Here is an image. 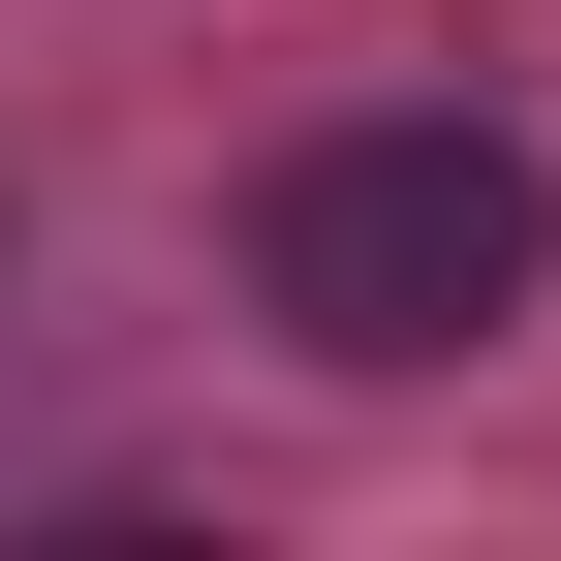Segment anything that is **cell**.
<instances>
[{"label":"cell","instance_id":"6da1fadb","mask_svg":"<svg viewBox=\"0 0 561 561\" xmlns=\"http://www.w3.org/2000/svg\"><path fill=\"white\" fill-rule=\"evenodd\" d=\"M530 280H561V157H530V125H468V94L312 125V157L250 187V312L312 343V375H468Z\"/></svg>","mask_w":561,"mask_h":561}]
</instances>
